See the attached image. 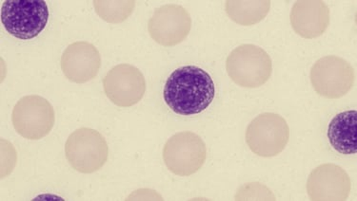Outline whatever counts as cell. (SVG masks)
I'll list each match as a JSON object with an SVG mask.
<instances>
[{
  "instance_id": "cell-1",
  "label": "cell",
  "mask_w": 357,
  "mask_h": 201,
  "mask_svg": "<svg viewBox=\"0 0 357 201\" xmlns=\"http://www.w3.org/2000/svg\"><path fill=\"white\" fill-rule=\"evenodd\" d=\"M163 96L174 113L191 116L202 113L212 104L215 83L209 73L200 67H179L167 80Z\"/></svg>"
},
{
  "instance_id": "cell-2",
  "label": "cell",
  "mask_w": 357,
  "mask_h": 201,
  "mask_svg": "<svg viewBox=\"0 0 357 201\" xmlns=\"http://www.w3.org/2000/svg\"><path fill=\"white\" fill-rule=\"evenodd\" d=\"M227 72L237 85L259 88L270 79L273 72L269 54L259 47L246 44L234 49L226 62Z\"/></svg>"
},
{
  "instance_id": "cell-3",
  "label": "cell",
  "mask_w": 357,
  "mask_h": 201,
  "mask_svg": "<svg viewBox=\"0 0 357 201\" xmlns=\"http://www.w3.org/2000/svg\"><path fill=\"white\" fill-rule=\"evenodd\" d=\"M48 19V6L44 0H7L2 4V24L10 35L22 40L43 33Z\"/></svg>"
},
{
  "instance_id": "cell-4",
  "label": "cell",
  "mask_w": 357,
  "mask_h": 201,
  "mask_svg": "<svg viewBox=\"0 0 357 201\" xmlns=\"http://www.w3.org/2000/svg\"><path fill=\"white\" fill-rule=\"evenodd\" d=\"M65 154L75 170L91 174L102 168L106 163L109 148L100 133L84 127L75 130L68 138Z\"/></svg>"
},
{
  "instance_id": "cell-5",
  "label": "cell",
  "mask_w": 357,
  "mask_h": 201,
  "mask_svg": "<svg viewBox=\"0 0 357 201\" xmlns=\"http://www.w3.org/2000/svg\"><path fill=\"white\" fill-rule=\"evenodd\" d=\"M207 148L199 136L190 131L176 133L166 143L163 159L167 168L176 176L197 173L205 163Z\"/></svg>"
},
{
  "instance_id": "cell-6",
  "label": "cell",
  "mask_w": 357,
  "mask_h": 201,
  "mask_svg": "<svg viewBox=\"0 0 357 201\" xmlns=\"http://www.w3.org/2000/svg\"><path fill=\"white\" fill-rule=\"evenodd\" d=\"M290 129L280 115L264 113L252 120L246 131V142L257 155L271 158L285 150Z\"/></svg>"
},
{
  "instance_id": "cell-7",
  "label": "cell",
  "mask_w": 357,
  "mask_h": 201,
  "mask_svg": "<svg viewBox=\"0 0 357 201\" xmlns=\"http://www.w3.org/2000/svg\"><path fill=\"white\" fill-rule=\"evenodd\" d=\"M15 131L28 140H40L53 129L56 114L52 104L38 95L25 96L12 114Z\"/></svg>"
},
{
  "instance_id": "cell-8",
  "label": "cell",
  "mask_w": 357,
  "mask_h": 201,
  "mask_svg": "<svg viewBox=\"0 0 357 201\" xmlns=\"http://www.w3.org/2000/svg\"><path fill=\"white\" fill-rule=\"evenodd\" d=\"M356 73L350 63L335 56L322 57L311 70V82L319 95L328 99L345 96L353 88Z\"/></svg>"
},
{
  "instance_id": "cell-9",
  "label": "cell",
  "mask_w": 357,
  "mask_h": 201,
  "mask_svg": "<svg viewBox=\"0 0 357 201\" xmlns=\"http://www.w3.org/2000/svg\"><path fill=\"white\" fill-rule=\"evenodd\" d=\"M191 28V15L177 4H167L156 9L148 25L151 38L164 47L181 43L189 35Z\"/></svg>"
},
{
  "instance_id": "cell-10",
  "label": "cell",
  "mask_w": 357,
  "mask_h": 201,
  "mask_svg": "<svg viewBox=\"0 0 357 201\" xmlns=\"http://www.w3.org/2000/svg\"><path fill=\"white\" fill-rule=\"evenodd\" d=\"M107 97L121 108L139 103L146 93V81L142 72L132 65L121 64L107 73L103 80Z\"/></svg>"
},
{
  "instance_id": "cell-11",
  "label": "cell",
  "mask_w": 357,
  "mask_h": 201,
  "mask_svg": "<svg viewBox=\"0 0 357 201\" xmlns=\"http://www.w3.org/2000/svg\"><path fill=\"white\" fill-rule=\"evenodd\" d=\"M351 179L335 164H322L310 175L307 191L312 200H346L351 192Z\"/></svg>"
},
{
  "instance_id": "cell-12",
  "label": "cell",
  "mask_w": 357,
  "mask_h": 201,
  "mask_svg": "<svg viewBox=\"0 0 357 201\" xmlns=\"http://www.w3.org/2000/svg\"><path fill=\"white\" fill-rule=\"evenodd\" d=\"M100 67V54L93 44L86 41L71 44L62 54V72L71 82L84 83L93 80Z\"/></svg>"
},
{
  "instance_id": "cell-13",
  "label": "cell",
  "mask_w": 357,
  "mask_h": 201,
  "mask_svg": "<svg viewBox=\"0 0 357 201\" xmlns=\"http://www.w3.org/2000/svg\"><path fill=\"white\" fill-rule=\"evenodd\" d=\"M291 23L301 38H319L330 24L329 7L323 1H297L291 9Z\"/></svg>"
},
{
  "instance_id": "cell-14",
  "label": "cell",
  "mask_w": 357,
  "mask_h": 201,
  "mask_svg": "<svg viewBox=\"0 0 357 201\" xmlns=\"http://www.w3.org/2000/svg\"><path fill=\"white\" fill-rule=\"evenodd\" d=\"M331 145L343 155L357 152V112L344 111L336 115L328 129Z\"/></svg>"
},
{
  "instance_id": "cell-15",
  "label": "cell",
  "mask_w": 357,
  "mask_h": 201,
  "mask_svg": "<svg viewBox=\"0 0 357 201\" xmlns=\"http://www.w3.org/2000/svg\"><path fill=\"white\" fill-rule=\"evenodd\" d=\"M271 1H227L226 12L237 24L251 26L269 14Z\"/></svg>"
},
{
  "instance_id": "cell-16",
  "label": "cell",
  "mask_w": 357,
  "mask_h": 201,
  "mask_svg": "<svg viewBox=\"0 0 357 201\" xmlns=\"http://www.w3.org/2000/svg\"><path fill=\"white\" fill-rule=\"evenodd\" d=\"M93 6L103 20L119 24L134 12L135 1H93Z\"/></svg>"
}]
</instances>
